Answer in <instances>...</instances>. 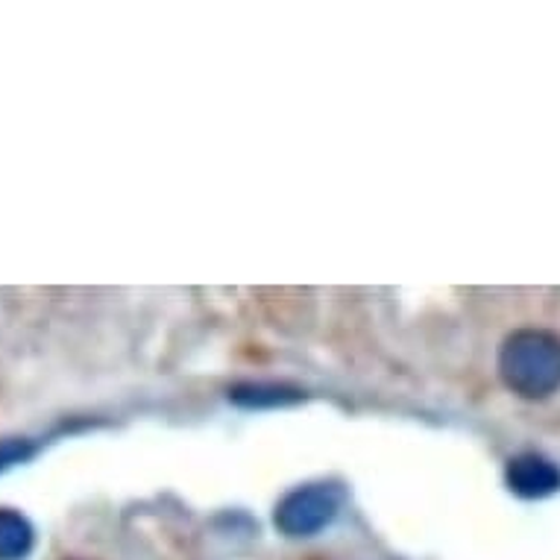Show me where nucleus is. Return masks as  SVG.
Returning <instances> with one entry per match:
<instances>
[{
	"instance_id": "nucleus-4",
	"label": "nucleus",
	"mask_w": 560,
	"mask_h": 560,
	"mask_svg": "<svg viewBox=\"0 0 560 560\" xmlns=\"http://www.w3.org/2000/svg\"><path fill=\"white\" fill-rule=\"evenodd\" d=\"M27 443H19V441H7L0 443V469H7L10 464H15V460L27 458Z\"/></svg>"
},
{
	"instance_id": "nucleus-2",
	"label": "nucleus",
	"mask_w": 560,
	"mask_h": 560,
	"mask_svg": "<svg viewBox=\"0 0 560 560\" xmlns=\"http://www.w3.org/2000/svg\"><path fill=\"white\" fill-rule=\"evenodd\" d=\"M338 497L329 487H305L276 508V528L288 537H312L335 520Z\"/></svg>"
},
{
	"instance_id": "nucleus-3",
	"label": "nucleus",
	"mask_w": 560,
	"mask_h": 560,
	"mask_svg": "<svg viewBox=\"0 0 560 560\" xmlns=\"http://www.w3.org/2000/svg\"><path fill=\"white\" fill-rule=\"evenodd\" d=\"M33 549V528L21 514L0 508V560H21Z\"/></svg>"
},
{
	"instance_id": "nucleus-1",
	"label": "nucleus",
	"mask_w": 560,
	"mask_h": 560,
	"mask_svg": "<svg viewBox=\"0 0 560 560\" xmlns=\"http://www.w3.org/2000/svg\"><path fill=\"white\" fill-rule=\"evenodd\" d=\"M497 370L502 385L525 402H546L560 394V331L520 326L502 340Z\"/></svg>"
}]
</instances>
